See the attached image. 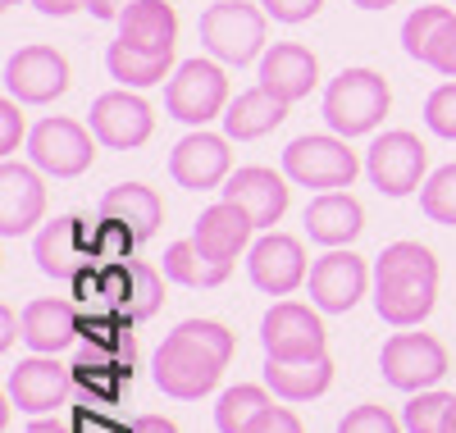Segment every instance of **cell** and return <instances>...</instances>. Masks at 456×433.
Segmentation results:
<instances>
[{"label": "cell", "mask_w": 456, "mask_h": 433, "mask_svg": "<svg viewBox=\"0 0 456 433\" xmlns=\"http://www.w3.org/2000/svg\"><path fill=\"white\" fill-rule=\"evenodd\" d=\"M233 333L215 320H183L156 351V388L178 402H201L233 361Z\"/></svg>", "instance_id": "1"}, {"label": "cell", "mask_w": 456, "mask_h": 433, "mask_svg": "<svg viewBox=\"0 0 456 433\" xmlns=\"http://www.w3.org/2000/svg\"><path fill=\"white\" fill-rule=\"evenodd\" d=\"M438 301V260L420 242H393L374 260V310L393 329L420 324Z\"/></svg>", "instance_id": "2"}, {"label": "cell", "mask_w": 456, "mask_h": 433, "mask_svg": "<svg viewBox=\"0 0 456 433\" xmlns=\"http://www.w3.org/2000/svg\"><path fill=\"white\" fill-rule=\"evenodd\" d=\"M388 110H393V92L374 69H342L324 92V119L338 137L374 133Z\"/></svg>", "instance_id": "3"}, {"label": "cell", "mask_w": 456, "mask_h": 433, "mask_svg": "<svg viewBox=\"0 0 456 433\" xmlns=\"http://www.w3.org/2000/svg\"><path fill=\"white\" fill-rule=\"evenodd\" d=\"M201 42L224 64H251L265 51V10L247 0H219L201 14Z\"/></svg>", "instance_id": "4"}, {"label": "cell", "mask_w": 456, "mask_h": 433, "mask_svg": "<svg viewBox=\"0 0 456 433\" xmlns=\"http://www.w3.org/2000/svg\"><path fill=\"white\" fill-rule=\"evenodd\" d=\"M283 174H288L297 187L342 192V187L356 183L361 160H356V151H347V142H342L338 133H333V137H297V142L283 151Z\"/></svg>", "instance_id": "5"}, {"label": "cell", "mask_w": 456, "mask_h": 433, "mask_svg": "<svg viewBox=\"0 0 456 433\" xmlns=\"http://www.w3.org/2000/svg\"><path fill=\"white\" fill-rule=\"evenodd\" d=\"M165 110L174 114L178 124L206 128L210 119H224L228 110V78L219 64L210 60H187L178 64V73L169 78L165 87Z\"/></svg>", "instance_id": "6"}, {"label": "cell", "mask_w": 456, "mask_h": 433, "mask_svg": "<svg viewBox=\"0 0 456 433\" xmlns=\"http://www.w3.org/2000/svg\"><path fill=\"white\" fill-rule=\"evenodd\" d=\"M28 155L51 178H78L96 160V133H87L73 119H42L28 137Z\"/></svg>", "instance_id": "7"}, {"label": "cell", "mask_w": 456, "mask_h": 433, "mask_svg": "<svg viewBox=\"0 0 456 433\" xmlns=\"http://www.w3.org/2000/svg\"><path fill=\"white\" fill-rule=\"evenodd\" d=\"M260 342L270 361H320L324 356V324L311 306L279 301L260 320Z\"/></svg>", "instance_id": "8"}, {"label": "cell", "mask_w": 456, "mask_h": 433, "mask_svg": "<svg viewBox=\"0 0 456 433\" xmlns=\"http://www.w3.org/2000/svg\"><path fill=\"white\" fill-rule=\"evenodd\" d=\"M425 165H429L425 142L402 128L374 137V146L365 151V174L384 196H411L425 178Z\"/></svg>", "instance_id": "9"}, {"label": "cell", "mask_w": 456, "mask_h": 433, "mask_svg": "<svg viewBox=\"0 0 456 433\" xmlns=\"http://www.w3.org/2000/svg\"><path fill=\"white\" fill-rule=\"evenodd\" d=\"M384 379L402 392H429L443 374H447V351L438 338L429 333H393L379 351Z\"/></svg>", "instance_id": "10"}, {"label": "cell", "mask_w": 456, "mask_h": 433, "mask_svg": "<svg viewBox=\"0 0 456 433\" xmlns=\"http://www.w3.org/2000/svg\"><path fill=\"white\" fill-rule=\"evenodd\" d=\"M69 392H73V370L60 365L55 356H42L37 351L32 361H19L5 379V397L10 406L28 411V415H51L69 402Z\"/></svg>", "instance_id": "11"}, {"label": "cell", "mask_w": 456, "mask_h": 433, "mask_svg": "<svg viewBox=\"0 0 456 433\" xmlns=\"http://www.w3.org/2000/svg\"><path fill=\"white\" fill-rule=\"evenodd\" d=\"M5 92L19 105H46L69 92V60L51 46H23L5 60Z\"/></svg>", "instance_id": "12"}, {"label": "cell", "mask_w": 456, "mask_h": 433, "mask_svg": "<svg viewBox=\"0 0 456 433\" xmlns=\"http://www.w3.org/2000/svg\"><path fill=\"white\" fill-rule=\"evenodd\" d=\"M92 256H96V233L87 238L78 215H60L55 224H46L42 233H37V242H32L37 269H42L46 279H60V283L78 279V274L92 265Z\"/></svg>", "instance_id": "13"}, {"label": "cell", "mask_w": 456, "mask_h": 433, "mask_svg": "<svg viewBox=\"0 0 456 433\" xmlns=\"http://www.w3.org/2000/svg\"><path fill=\"white\" fill-rule=\"evenodd\" d=\"M306 283H311V301L320 310L347 315L365 297V288H370V269H365V260L352 247H329V256H320L311 265V279Z\"/></svg>", "instance_id": "14"}, {"label": "cell", "mask_w": 456, "mask_h": 433, "mask_svg": "<svg viewBox=\"0 0 456 433\" xmlns=\"http://www.w3.org/2000/svg\"><path fill=\"white\" fill-rule=\"evenodd\" d=\"M247 269H251V283H256L260 292H270V297H288V292H297L301 283L311 279L301 242L292 238V233H274V228L251 247Z\"/></svg>", "instance_id": "15"}, {"label": "cell", "mask_w": 456, "mask_h": 433, "mask_svg": "<svg viewBox=\"0 0 456 433\" xmlns=\"http://www.w3.org/2000/svg\"><path fill=\"white\" fill-rule=\"evenodd\" d=\"M169 174H174V183L187 187V192H210V187L228 183V174H233L228 137L206 133V128L187 133V137L174 146V155H169Z\"/></svg>", "instance_id": "16"}, {"label": "cell", "mask_w": 456, "mask_h": 433, "mask_svg": "<svg viewBox=\"0 0 456 433\" xmlns=\"http://www.w3.org/2000/svg\"><path fill=\"white\" fill-rule=\"evenodd\" d=\"M101 292H110L114 310H119V320L128 324H142L151 320L160 306H165V279L160 269H151L146 260H119L101 274Z\"/></svg>", "instance_id": "17"}, {"label": "cell", "mask_w": 456, "mask_h": 433, "mask_svg": "<svg viewBox=\"0 0 456 433\" xmlns=\"http://www.w3.org/2000/svg\"><path fill=\"white\" fill-rule=\"evenodd\" d=\"M151 128H156V114H151V105L142 96H133L128 87L124 92H105V96L92 101V133L110 151L142 146L151 137Z\"/></svg>", "instance_id": "18"}, {"label": "cell", "mask_w": 456, "mask_h": 433, "mask_svg": "<svg viewBox=\"0 0 456 433\" xmlns=\"http://www.w3.org/2000/svg\"><path fill=\"white\" fill-rule=\"evenodd\" d=\"M42 215H46L42 169L5 160L0 165V238H23L32 224H42Z\"/></svg>", "instance_id": "19"}, {"label": "cell", "mask_w": 456, "mask_h": 433, "mask_svg": "<svg viewBox=\"0 0 456 433\" xmlns=\"http://www.w3.org/2000/svg\"><path fill=\"white\" fill-rule=\"evenodd\" d=\"M219 192H224V201L242 206L256 228H274L283 219V210H288V183L274 169H260V165L233 169Z\"/></svg>", "instance_id": "20"}, {"label": "cell", "mask_w": 456, "mask_h": 433, "mask_svg": "<svg viewBox=\"0 0 456 433\" xmlns=\"http://www.w3.org/2000/svg\"><path fill=\"white\" fill-rule=\"evenodd\" d=\"M315 83H320V60H315L306 46L279 42L274 51L260 55V87L274 92L279 101L292 105V101H301V96H311Z\"/></svg>", "instance_id": "21"}, {"label": "cell", "mask_w": 456, "mask_h": 433, "mask_svg": "<svg viewBox=\"0 0 456 433\" xmlns=\"http://www.w3.org/2000/svg\"><path fill=\"white\" fill-rule=\"evenodd\" d=\"M96 215L110 219V224H124L137 242H151L165 224V201H160V192L146 187V183H119L101 196Z\"/></svg>", "instance_id": "22"}, {"label": "cell", "mask_w": 456, "mask_h": 433, "mask_svg": "<svg viewBox=\"0 0 456 433\" xmlns=\"http://www.w3.org/2000/svg\"><path fill=\"white\" fill-rule=\"evenodd\" d=\"M119 42H128L133 51H151V55H174L178 42V14L165 0H133L119 14Z\"/></svg>", "instance_id": "23"}, {"label": "cell", "mask_w": 456, "mask_h": 433, "mask_svg": "<svg viewBox=\"0 0 456 433\" xmlns=\"http://www.w3.org/2000/svg\"><path fill=\"white\" fill-rule=\"evenodd\" d=\"M78 338V315L64 297H37L23 306V342L42 356H60Z\"/></svg>", "instance_id": "24"}, {"label": "cell", "mask_w": 456, "mask_h": 433, "mask_svg": "<svg viewBox=\"0 0 456 433\" xmlns=\"http://www.w3.org/2000/svg\"><path fill=\"white\" fill-rule=\"evenodd\" d=\"M251 233H256V224H251V215H247L242 206H233V201H219V206L201 210L192 242H197L206 256H215V260H228V265H233V260L247 251Z\"/></svg>", "instance_id": "25"}, {"label": "cell", "mask_w": 456, "mask_h": 433, "mask_svg": "<svg viewBox=\"0 0 456 433\" xmlns=\"http://www.w3.org/2000/svg\"><path fill=\"white\" fill-rule=\"evenodd\" d=\"M365 228V210L352 192H324L306 206V233L320 247H347Z\"/></svg>", "instance_id": "26"}, {"label": "cell", "mask_w": 456, "mask_h": 433, "mask_svg": "<svg viewBox=\"0 0 456 433\" xmlns=\"http://www.w3.org/2000/svg\"><path fill=\"white\" fill-rule=\"evenodd\" d=\"M288 119V101H279L274 92L265 87H251V92H238L224 110V137L228 142H256L265 133H274L279 124Z\"/></svg>", "instance_id": "27"}, {"label": "cell", "mask_w": 456, "mask_h": 433, "mask_svg": "<svg viewBox=\"0 0 456 433\" xmlns=\"http://www.w3.org/2000/svg\"><path fill=\"white\" fill-rule=\"evenodd\" d=\"M333 383V361H270L265 356V388L283 402H311Z\"/></svg>", "instance_id": "28"}, {"label": "cell", "mask_w": 456, "mask_h": 433, "mask_svg": "<svg viewBox=\"0 0 456 433\" xmlns=\"http://www.w3.org/2000/svg\"><path fill=\"white\" fill-rule=\"evenodd\" d=\"M228 274H233V265L206 256L197 242H174L165 251V279L178 288H219Z\"/></svg>", "instance_id": "29"}, {"label": "cell", "mask_w": 456, "mask_h": 433, "mask_svg": "<svg viewBox=\"0 0 456 433\" xmlns=\"http://www.w3.org/2000/svg\"><path fill=\"white\" fill-rule=\"evenodd\" d=\"M105 69H110L114 83H124V87H156L169 78L174 55H151V51H133L128 42H110Z\"/></svg>", "instance_id": "30"}, {"label": "cell", "mask_w": 456, "mask_h": 433, "mask_svg": "<svg viewBox=\"0 0 456 433\" xmlns=\"http://www.w3.org/2000/svg\"><path fill=\"white\" fill-rule=\"evenodd\" d=\"M265 406H270V392L256 388V383H238V388H228L224 397H219V406H215V429H219V433H247Z\"/></svg>", "instance_id": "31"}, {"label": "cell", "mask_w": 456, "mask_h": 433, "mask_svg": "<svg viewBox=\"0 0 456 433\" xmlns=\"http://www.w3.org/2000/svg\"><path fill=\"white\" fill-rule=\"evenodd\" d=\"M447 19H452L447 5H420V10L402 23V51H406L411 60L425 64V51H429V42H434V32H438Z\"/></svg>", "instance_id": "32"}, {"label": "cell", "mask_w": 456, "mask_h": 433, "mask_svg": "<svg viewBox=\"0 0 456 433\" xmlns=\"http://www.w3.org/2000/svg\"><path fill=\"white\" fill-rule=\"evenodd\" d=\"M420 210H425L434 224L456 228V165H443V169L420 187Z\"/></svg>", "instance_id": "33"}, {"label": "cell", "mask_w": 456, "mask_h": 433, "mask_svg": "<svg viewBox=\"0 0 456 433\" xmlns=\"http://www.w3.org/2000/svg\"><path fill=\"white\" fill-rule=\"evenodd\" d=\"M447 411H452V397L447 392H415V397L406 402V411H402V424H406V433H443V420H447Z\"/></svg>", "instance_id": "34"}, {"label": "cell", "mask_w": 456, "mask_h": 433, "mask_svg": "<svg viewBox=\"0 0 456 433\" xmlns=\"http://www.w3.org/2000/svg\"><path fill=\"white\" fill-rule=\"evenodd\" d=\"M425 124H429L438 137L456 142V83H443V87L429 92V101H425Z\"/></svg>", "instance_id": "35"}, {"label": "cell", "mask_w": 456, "mask_h": 433, "mask_svg": "<svg viewBox=\"0 0 456 433\" xmlns=\"http://www.w3.org/2000/svg\"><path fill=\"white\" fill-rule=\"evenodd\" d=\"M338 433H402V424L384 406H356V411L342 415Z\"/></svg>", "instance_id": "36"}, {"label": "cell", "mask_w": 456, "mask_h": 433, "mask_svg": "<svg viewBox=\"0 0 456 433\" xmlns=\"http://www.w3.org/2000/svg\"><path fill=\"white\" fill-rule=\"evenodd\" d=\"M425 64L438 69L443 78H456V14L434 32V42H429V51H425Z\"/></svg>", "instance_id": "37"}, {"label": "cell", "mask_w": 456, "mask_h": 433, "mask_svg": "<svg viewBox=\"0 0 456 433\" xmlns=\"http://www.w3.org/2000/svg\"><path fill=\"white\" fill-rule=\"evenodd\" d=\"M19 142H23V114H19V101L14 96H5L0 101V155H10L19 151Z\"/></svg>", "instance_id": "38"}, {"label": "cell", "mask_w": 456, "mask_h": 433, "mask_svg": "<svg viewBox=\"0 0 456 433\" xmlns=\"http://www.w3.org/2000/svg\"><path fill=\"white\" fill-rule=\"evenodd\" d=\"M320 5L324 0H260V10L279 23H306V19L320 14Z\"/></svg>", "instance_id": "39"}, {"label": "cell", "mask_w": 456, "mask_h": 433, "mask_svg": "<svg viewBox=\"0 0 456 433\" xmlns=\"http://www.w3.org/2000/svg\"><path fill=\"white\" fill-rule=\"evenodd\" d=\"M247 433H306V429H301V420L288 411V406H265L260 415H256V424L247 429Z\"/></svg>", "instance_id": "40"}, {"label": "cell", "mask_w": 456, "mask_h": 433, "mask_svg": "<svg viewBox=\"0 0 456 433\" xmlns=\"http://www.w3.org/2000/svg\"><path fill=\"white\" fill-rule=\"evenodd\" d=\"M128 5H133V0H83V10H87L92 19H119Z\"/></svg>", "instance_id": "41"}, {"label": "cell", "mask_w": 456, "mask_h": 433, "mask_svg": "<svg viewBox=\"0 0 456 433\" xmlns=\"http://www.w3.org/2000/svg\"><path fill=\"white\" fill-rule=\"evenodd\" d=\"M128 433H178V424L165 420V415H137V420L128 424Z\"/></svg>", "instance_id": "42"}, {"label": "cell", "mask_w": 456, "mask_h": 433, "mask_svg": "<svg viewBox=\"0 0 456 433\" xmlns=\"http://www.w3.org/2000/svg\"><path fill=\"white\" fill-rule=\"evenodd\" d=\"M37 10H42L46 19H64V14H78L83 10V0H32Z\"/></svg>", "instance_id": "43"}, {"label": "cell", "mask_w": 456, "mask_h": 433, "mask_svg": "<svg viewBox=\"0 0 456 433\" xmlns=\"http://www.w3.org/2000/svg\"><path fill=\"white\" fill-rule=\"evenodd\" d=\"M19 329H23V320H14L10 306H0V351L14 347V333H19Z\"/></svg>", "instance_id": "44"}, {"label": "cell", "mask_w": 456, "mask_h": 433, "mask_svg": "<svg viewBox=\"0 0 456 433\" xmlns=\"http://www.w3.org/2000/svg\"><path fill=\"white\" fill-rule=\"evenodd\" d=\"M23 433H73V424H69V420H55V415H51V420H32V424H28Z\"/></svg>", "instance_id": "45"}, {"label": "cell", "mask_w": 456, "mask_h": 433, "mask_svg": "<svg viewBox=\"0 0 456 433\" xmlns=\"http://www.w3.org/2000/svg\"><path fill=\"white\" fill-rule=\"evenodd\" d=\"M356 10H388V5H397V0H352Z\"/></svg>", "instance_id": "46"}, {"label": "cell", "mask_w": 456, "mask_h": 433, "mask_svg": "<svg viewBox=\"0 0 456 433\" xmlns=\"http://www.w3.org/2000/svg\"><path fill=\"white\" fill-rule=\"evenodd\" d=\"M443 433H456V397H452V411H447V420H443Z\"/></svg>", "instance_id": "47"}, {"label": "cell", "mask_w": 456, "mask_h": 433, "mask_svg": "<svg viewBox=\"0 0 456 433\" xmlns=\"http://www.w3.org/2000/svg\"><path fill=\"white\" fill-rule=\"evenodd\" d=\"M0 5H5V10H14V5H23V0H0Z\"/></svg>", "instance_id": "48"}]
</instances>
